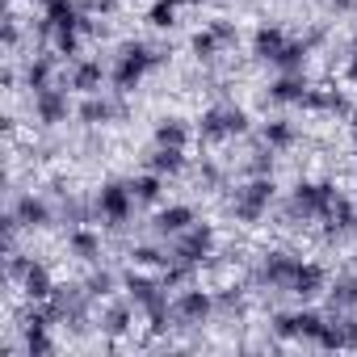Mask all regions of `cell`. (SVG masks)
Returning a JSON list of instances; mask_svg holds the SVG:
<instances>
[{
	"label": "cell",
	"mask_w": 357,
	"mask_h": 357,
	"mask_svg": "<svg viewBox=\"0 0 357 357\" xmlns=\"http://www.w3.org/2000/svg\"><path fill=\"white\" fill-rule=\"evenodd\" d=\"M122 286H126V294H130L139 307H143L151 294H160V290H164V282H160V278H147V273H143V265L126 269V273H122Z\"/></svg>",
	"instance_id": "17"
},
{
	"label": "cell",
	"mask_w": 357,
	"mask_h": 357,
	"mask_svg": "<svg viewBox=\"0 0 357 357\" xmlns=\"http://www.w3.org/2000/svg\"><path fill=\"white\" fill-rule=\"evenodd\" d=\"M13 215H17V223L22 227H47L51 223V206L43 202V198H34V194H26V198H17V206H13Z\"/></svg>",
	"instance_id": "18"
},
{
	"label": "cell",
	"mask_w": 357,
	"mask_h": 357,
	"mask_svg": "<svg viewBox=\"0 0 357 357\" xmlns=\"http://www.w3.org/2000/svg\"><path fill=\"white\" fill-rule=\"evenodd\" d=\"M215 307H219L215 294L202 290V286H190V290H181V294L172 298V315L181 319V324H190V328H194V324H206Z\"/></svg>",
	"instance_id": "6"
},
{
	"label": "cell",
	"mask_w": 357,
	"mask_h": 357,
	"mask_svg": "<svg viewBox=\"0 0 357 357\" xmlns=\"http://www.w3.org/2000/svg\"><path fill=\"white\" fill-rule=\"evenodd\" d=\"M328 303H332V311H353L357 307V273H340L328 286Z\"/></svg>",
	"instance_id": "21"
},
{
	"label": "cell",
	"mask_w": 357,
	"mask_h": 357,
	"mask_svg": "<svg viewBox=\"0 0 357 357\" xmlns=\"http://www.w3.org/2000/svg\"><path fill=\"white\" fill-rule=\"evenodd\" d=\"M34 114H38V122L43 126H59V122H68V114H72V101H68V89H43V93H34Z\"/></svg>",
	"instance_id": "10"
},
{
	"label": "cell",
	"mask_w": 357,
	"mask_h": 357,
	"mask_svg": "<svg viewBox=\"0 0 357 357\" xmlns=\"http://www.w3.org/2000/svg\"><path fill=\"white\" fill-rule=\"evenodd\" d=\"M26 84H30L34 93L51 89V84H55V59H51V55H38V59H30V63H26Z\"/></svg>",
	"instance_id": "24"
},
{
	"label": "cell",
	"mask_w": 357,
	"mask_h": 357,
	"mask_svg": "<svg viewBox=\"0 0 357 357\" xmlns=\"http://www.w3.org/2000/svg\"><path fill=\"white\" fill-rule=\"evenodd\" d=\"M336 198H340V190L332 181H298L294 198H290V219H324Z\"/></svg>",
	"instance_id": "1"
},
{
	"label": "cell",
	"mask_w": 357,
	"mask_h": 357,
	"mask_svg": "<svg viewBox=\"0 0 357 357\" xmlns=\"http://www.w3.org/2000/svg\"><path fill=\"white\" fill-rule=\"evenodd\" d=\"M114 5H118V0H89L93 13H114Z\"/></svg>",
	"instance_id": "34"
},
{
	"label": "cell",
	"mask_w": 357,
	"mask_h": 357,
	"mask_svg": "<svg viewBox=\"0 0 357 357\" xmlns=\"http://www.w3.org/2000/svg\"><path fill=\"white\" fill-rule=\"evenodd\" d=\"M324 324H328V319H324L319 311H290V315L282 311V315L273 319V332L286 336V340H290V336H298V340H319Z\"/></svg>",
	"instance_id": "8"
},
{
	"label": "cell",
	"mask_w": 357,
	"mask_h": 357,
	"mask_svg": "<svg viewBox=\"0 0 357 357\" xmlns=\"http://www.w3.org/2000/svg\"><path fill=\"white\" fill-rule=\"evenodd\" d=\"M324 286H328L324 269H319L315 261H303V265H298V273H294V282H290V294H294V298H315Z\"/></svg>",
	"instance_id": "14"
},
{
	"label": "cell",
	"mask_w": 357,
	"mask_h": 357,
	"mask_svg": "<svg viewBox=\"0 0 357 357\" xmlns=\"http://www.w3.org/2000/svg\"><path fill=\"white\" fill-rule=\"evenodd\" d=\"M22 290H26V298L30 303H47L51 294H55V282H51V273H47V265H30L26 273H22Z\"/></svg>",
	"instance_id": "16"
},
{
	"label": "cell",
	"mask_w": 357,
	"mask_h": 357,
	"mask_svg": "<svg viewBox=\"0 0 357 357\" xmlns=\"http://www.w3.org/2000/svg\"><path fill=\"white\" fill-rule=\"evenodd\" d=\"M155 63H160V51H151L147 43H126L109 76H114L118 93H130V89L143 80V72H147V68H155Z\"/></svg>",
	"instance_id": "2"
},
{
	"label": "cell",
	"mask_w": 357,
	"mask_h": 357,
	"mask_svg": "<svg viewBox=\"0 0 357 357\" xmlns=\"http://www.w3.org/2000/svg\"><path fill=\"white\" fill-rule=\"evenodd\" d=\"M211 248H215V231H211L206 223H194L190 231H181V236H176V244H172V261L202 265V261L211 257Z\"/></svg>",
	"instance_id": "5"
},
{
	"label": "cell",
	"mask_w": 357,
	"mask_h": 357,
	"mask_svg": "<svg viewBox=\"0 0 357 357\" xmlns=\"http://www.w3.org/2000/svg\"><path fill=\"white\" fill-rule=\"evenodd\" d=\"M185 0H155V5L147 9V22L155 26V30H168V26H176V9H181Z\"/></svg>",
	"instance_id": "31"
},
{
	"label": "cell",
	"mask_w": 357,
	"mask_h": 357,
	"mask_svg": "<svg viewBox=\"0 0 357 357\" xmlns=\"http://www.w3.org/2000/svg\"><path fill=\"white\" fill-rule=\"evenodd\" d=\"M261 139L273 147V151H282V147H290L294 139H298V130L286 122V118H273V122H265V130H261Z\"/></svg>",
	"instance_id": "28"
},
{
	"label": "cell",
	"mask_w": 357,
	"mask_h": 357,
	"mask_svg": "<svg viewBox=\"0 0 357 357\" xmlns=\"http://www.w3.org/2000/svg\"><path fill=\"white\" fill-rule=\"evenodd\" d=\"M303 105H307V109H324V114H349V109H353L340 89H307Z\"/></svg>",
	"instance_id": "20"
},
{
	"label": "cell",
	"mask_w": 357,
	"mask_h": 357,
	"mask_svg": "<svg viewBox=\"0 0 357 357\" xmlns=\"http://www.w3.org/2000/svg\"><path fill=\"white\" fill-rule=\"evenodd\" d=\"M109 118H126V105L109 101V97H97V93L80 105V122H89V126H105Z\"/></svg>",
	"instance_id": "13"
},
{
	"label": "cell",
	"mask_w": 357,
	"mask_h": 357,
	"mask_svg": "<svg viewBox=\"0 0 357 357\" xmlns=\"http://www.w3.org/2000/svg\"><path fill=\"white\" fill-rule=\"evenodd\" d=\"M349 118H353V135H357V105H353V109H349Z\"/></svg>",
	"instance_id": "37"
},
{
	"label": "cell",
	"mask_w": 357,
	"mask_h": 357,
	"mask_svg": "<svg viewBox=\"0 0 357 357\" xmlns=\"http://www.w3.org/2000/svg\"><path fill=\"white\" fill-rule=\"evenodd\" d=\"M130 211H135V194H130V185L109 181V185L97 190V215L109 219V227H122V223L130 219Z\"/></svg>",
	"instance_id": "4"
},
{
	"label": "cell",
	"mask_w": 357,
	"mask_h": 357,
	"mask_svg": "<svg viewBox=\"0 0 357 357\" xmlns=\"http://www.w3.org/2000/svg\"><path fill=\"white\" fill-rule=\"evenodd\" d=\"M160 190H164V181H160V172H143V176H135L130 181V194H135V202H160Z\"/></svg>",
	"instance_id": "29"
},
{
	"label": "cell",
	"mask_w": 357,
	"mask_h": 357,
	"mask_svg": "<svg viewBox=\"0 0 357 357\" xmlns=\"http://www.w3.org/2000/svg\"><path fill=\"white\" fill-rule=\"evenodd\" d=\"M190 47H194V55H198V59H215V55H219L223 47H231V43H227L215 26H206V30H198V34L190 38Z\"/></svg>",
	"instance_id": "27"
},
{
	"label": "cell",
	"mask_w": 357,
	"mask_h": 357,
	"mask_svg": "<svg viewBox=\"0 0 357 357\" xmlns=\"http://www.w3.org/2000/svg\"><path fill=\"white\" fill-rule=\"evenodd\" d=\"M185 139H190V126L181 118H160L155 122V143L160 147H185Z\"/></svg>",
	"instance_id": "26"
},
{
	"label": "cell",
	"mask_w": 357,
	"mask_h": 357,
	"mask_svg": "<svg viewBox=\"0 0 357 357\" xmlns=\"http://www.w3.org/2000/svg\"><path fill=\"white\" fill-rule=\"evenodd\" d=\"M68 252L80 257V261H97V257H101V236H93L89 227H76V231L68 236Z\"/></svg>",
	"instance_id": "25"
},
{
	"label": "cell",
	"mask_w": 357,
	"mask_h": 357,
	"mask_svg": "<svg viewBox=\"0 0 357 357\" xmlns=\"http://www.w3.org/2000/svg\"><path fill=\"white\" fill-rule=\"evenodd\" d=\"M344 72H349V80H357V43H353V55H349V63H344Z\"/></svg>",
	"instance_id": "36"
},
{
	"label": "cell",
	"mask_w": 357,
	"mask_h": 357,
	"mask_svg": "<svg viewBox=\"0 0 357 357\" xmlns=\"http://www.w3.org/2000/svg\"><path fill=\"white\" fill-rule=\"evenodd\" d=\"M59 30H84L76 0H47L43 5V34H59Z\"/></svg>",
	"instance_id": "9"
},
{
	"label": "cell",
	"mask_w": 357,
	"mask_h": 357,
	"mask_svg": "<svg viewBox=\"0 0 357 357\" xmlns=\"http://www.w3.org/2000/svg\"><path fill=\"white\" fill-rule=\"evenodd\" d=\"M114 282H118V278L101 269V273H89V282H84V290H89L93 298H109V294H114Z\"/></svg>",
	"instance_id": "33"
},
{
	"label": "cell",
	"mask_w": 357,
	"mask_h": 357,
	"mask_svg": "<svg viewBox=\"0 0 357 357\" xmlns=\"http://www.w3.org/2000/svg\"><path fill=\"white\" fill-rule=\"evenodd\" d=\"M307 80H303V72H282L273 84H269V101H278V105H290V101H298L303 105V97H307Z\"/></svg>",
	"instance_id": "12"
},
{
	"label": "cell",
	"mask_w": 357,
	"mask_h": 357,
	"mask_svg": "<svg viewBox=\"0 0 357 357\" xmlns=\"http://www.w3.org/2000/svg\"><path fill=\"white\" fill-rule=\"evenodd\" d=\"M298 265H303V257H290V252H269V257H265V265H261V282H265L269 290H290V282H294Z\"/></svg>",
	"instance_id": "11"
},
{
	"label": "cell",
	"mask_w": 357,
	"mask_h": 357,
	"mask_svg": "<svg viewBox=\"0 0 357 357\" xmlns=\"http://www.w3.org/2000/svg\"><path fill=\"white\" fill-rule=\"evenodd\" d=\"M194 227V211L190 206H164L160 215H155V231L160 236H181V231H190Z\"/></svg>",
	"instance_id": "19"
},
{
	"label": "cell",
	"mask_w": 357,
	"mask_h": 357,
	"mask_svg": "<svg viewBox=\"0 0 357 357\" xmlns=\"http://www.w3.org/2000/svg\"><path fill=\"white\" fill-rule=\"evenodd\" d=\"M130 319H135V311H130L126 303H118V307H109V311L101 315V332H109V336H122V332L130 328Z\"/></svg>",
	"instance_id": "32"
},
{
	"label": "cell",
	"mask_w": 357,
	"mask_h": 357,
	"mask_svg": "<svg viewBox=\"0 0 357 357\" xmlns=\"http://www.w3.org/2000/svg\"><path fill=\"white\" fill-rule=\"evenodd\" d=\"M332 9H336V13H353V9H357V0H332Z\"/></svg>",
	"instance_id": "35"
},
{
	"label": "cell",
	"mask_w": 357,
	"mask_h": 357,
	"mask_svg": "<svg viewBox=\"0 0 357 357\" xmlns=\"http://www.w3.org/2000/svg\"><path fill=\"white\" fill-rule=\"evenodd\" d=\"M248 130V114L236 105H215L202 114V139H231Z\"/></svg>",
	"instance_id": "7"
},
{
	"label": "cell",
	"mask_w": 357,
	"mask_h": 357,
	"mask_svg": "<svg viewBox=\"0 0 357 357\" xmlns=\"http://www.w3.org/2000/svg\"><path fill=\"white\" fill-rule=\"evenodd\" d=\"M273 176H252L248 185H240L236 190V198H231V215L240 219V223H261L265 219V211H269V202H273Z\"/></svg>",
	"instance_id": "3"
},
{
	"label": "cell",
	"mask_w": 357,
	"mask_h": 357,
	"mask_svg": "<svg viewBox=\"0 0 357 357\" xmlns=\"http://www.w3.org/2000/svg\"><path fill=\"white\" fill-rule=\"evenodd\" d=\"M101 80H105V68H101V59H80L76 68H72V76H68V84L72 89H80V93H101Z\"/></svg>",
	"instance_id": "15"
},
{
	"label": "cell",
	"mask_w": 357,
	"mask_h": 357,
	"mask_svg": "<svg viewBox=\"0 0 357 357\" xmlns=\"http://www.w3.org/2000/svg\"><path fill=\"white\" fill-rule=\"evenodd\" d=\"M286 43H290V38H286L278 26H261V30H257V38H252V51H257L261 59H269V63H273V59H278V51H282Z\"/></svg>",
	"instance_id": "23"
},
{
	"label": "cell",
	"mask_w": 357,
	"mask_h": 357,
	"mask_svg": "<svg viewBox=\"0 0 357 357\" xmlns=\"http://www.w3.org/2000/svg\"><path fill=\"white\" fill-rule=\"evenodd\" d=\"M307 55H311V43H286L282 51H278V68L282 72H303V63H307Z\"/></svg>",
	"instance_id": "30"
},
{
	"label": "cell",
	"mask_w": 357,
	"mask_h": 357,
	"mask_svg": "<svg viewBox=\"0 0 357 357\" xmlns=\"http://www.w3.org/2000/svg\"><path fill=\"white\" fill-rule=\"evenodd\" d=\"M147 168L160 172V176H164V172H168V176L181 172V168H185V147H160V143H155V151L147 155Z\"/></svg>",
	"instance_id": "22"
}]
</instances>
